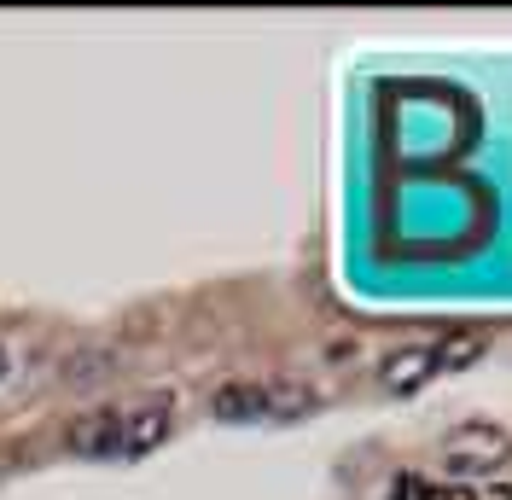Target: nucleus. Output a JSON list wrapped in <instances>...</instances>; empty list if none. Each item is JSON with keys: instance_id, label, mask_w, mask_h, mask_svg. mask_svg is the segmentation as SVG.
I'll list each match as a JSON object with an SVG mask.
<instances>
[{"instance_id": "9", "label": "nucleus", "mask_w": 512, "mask_h": 500, "mask_svg": "<svg viewBox=\"0 0 512 500\" xmlns=\"http://www.w3.org/2000/svg\"><path fill=\"white\" fill-rule=\"evenodd\" d=\"M478 500H512V489H478Z\"/></svg>"}, {"instance_id": "3", "label": "nucleus", "mask_w": 512, "mask_h": 500, "mask_svg": "<svg viewBox=\"0 0 512 500\" xmlns=\"http://www.w3.org/2000/svg\"><path fill=\"white\" fill-rule=\"evenodd\" d=\"M117 437H123V413L117 407H94V413H82L64 431L70 454H117Z\"/></svg>"}, {"instance_id": "7", "label": "nucleus", "mask_w": 512, "mask_h": 500, "mask_svg": "<svg viewBox=\"0 0 512 500\" xmlns=\"http://www.w3.org/2000/svg\"><path fill=\"white\" fill-rule=\"evenodd\" d=\"M483 355V338L478 332H454L448 344H437V373H448V367H472Z\"/></svg>"}, {"instance_id": "11", "label": "nucleus", "mask_w": 512, "mask_h": 500, "mask_svg": "<svg viewBox=\"0 0 512 500\" xmlns=\"http://www.w3.org/2000/svg\"><path fill=\"white\" fill-rule=\"evenodd\" d=\"M448 500H478V489H448Z\"/></svg>"}, {"instance_id": "4", "label": "nucleus", "mask_w": 512, "mask_h": 500, "mask_svg": "<svg viewBox=\"0 0 512 500\" xmlns=\"http://www.w3.org/2000/svg\"><path fill=\"white\" fill-rule=\"evenodd\" d=\"M169 437V402H146L134 407V413H123V437H117V454H152L158 442Z\"/></svg>"}, {"instance_id": "5", "label": "nucleus", "mask_w": 512, "mask_h": 500, "mask_svg": "<svg viewBox=\"0 0 512 500\" xmlns=\"http://www.w3.org/2000/svg\"><path fill=\"white\" fill-rule=\"evenodd\" d=\"M216 419H268V384H222L210 396Z\"/></svg>"}, {"instance_id": "1", "label": "nucleus", "mask_w": 512, "mask_h": 500, "mask_svg": "<svg viewBox=\"0 0 512 500\" xmlns=\"http://www.w3.org/2000/svg\"><path fill=\"white\" fill-rule=\"evenodd\" d=\"M448 466L454 471H483V466H501V460H507L512 454V437L507 431H501V425H460V431H454V437H448Z\"/></svg>"}, {"instance_id": "10", "label": "nucleus", "mask_w": 512, "mask_h": 500, "mask_svg": "<svg viewBox=\"0 0 512 500\" xmlns=\"http://www.w3.org/2000/svg\"><path fill=\"white\" fill-rule=\"evenodd\" d=\"M425 500H448V489L443 483H425Z\"/></svg>"}, {"instance_id": "2", "label": "nucleus", "mask_w": 512, "mask_h": 500, "mask_svg": "<svg viewBox=\"0 0 512 500\" xmlns=\"http://www.w3.org/2000/svg\"><path fill=\"white\" fill-rule=\"evenodd\" d=\"M431 373H437V344H408V349H390V355H384L379 384L390 396H408V390H419Z\"/></svg>"}, {"instance_id": "12", "label": "nucleus", "mask_w": 512, "mask_h": 500, "mask_svg": "<svg viewBox=\"0 0 512 500\" xmlns=\"http://www.w3.org/2000/svg\"><path fill=\"white\" fill-rule=\"evenodd\" d=\"M12 373V355H6V344H0V378Z\"/></svg>"}, {"instance_id": "6", "label": "nucleus", "mask_w": 512, "mask_h": 500, "mask_svg": "<svg viewBox=\"0 0 512 500\" xmlns=\"http://www.w3.org/2000/svg\"><path fill=\"white\" fill-rule=\"evenodd\" d=\"M315 407H320V396L309 384H297V378L268 384V419H303V413H315Z\"/></svg>"}, {"instance_id": "8", "label": "nucleus", "mask_w": 512, "mask_h": 500, "mask_svg": "<svg viewBox=\"0 0 512 500\" xmlns=\"http://www.w3.org/2000/svg\"><path fill=\"white\" fill-rule=\"evenodd\" d=\"M390 500H425V483H419V477H402V483L390 489Z\"/></svg>"}]
</instances>
